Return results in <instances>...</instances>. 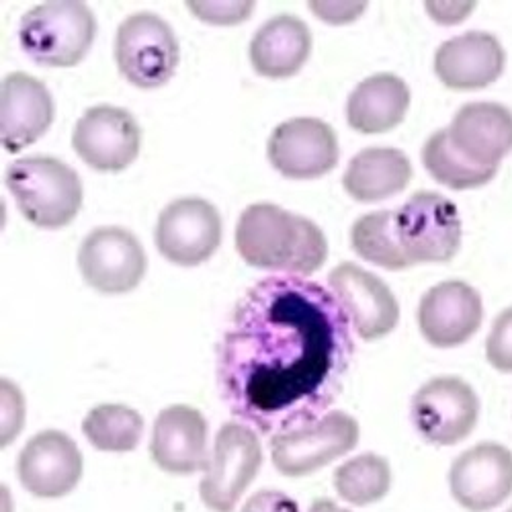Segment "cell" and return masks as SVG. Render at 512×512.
Instances as JSON below:
<instances>
[{"instance_id":"1","label":"cell","mask_w":512,"mask_h":512,"mask_svg":"<svg viewBox=\"0 0 512 512\" xmlns=\"http://www.w3.org/2000/svg\"><path fill=\"white\" fill-rule=\"evenodd\" d=\"M353 326L336 295L302 277H267L234 308L218 349L226 406L263 435L316 422L345 390Z\"/></svg>"},{"instance_id":"2","label":"cell","mask_w":512,"mask_h":512,"mask_svg":"<svg viewBox=\"0 0 512 512\" xmlns=\"http://www.w3.org/2000/svg\"><path fill=\"white\" fill-rule=\"evenodd\" d=\"M236 248L250 267L291 277L316 273L328 256L326 236L312 220L273 203H254L242 211Z\"/></svg>"},{"instance_id":"3","label":"cell","mask_w":512,"mask_h":512,"mask_svg":"<svg viewBox=\"0 0 512 512\" xmlns=\"http://www.w3.org/2000/svg\"><path fill=\"white\" fill-rule=\"evenodd\" d=\"M7 187L19 211L37 228H64L82 207V183L76 170L58 158L29 156L9 164Z\"/></svg>"},{"instance_id":"4","label":"cell","mask_w":512,"mask_h":512,"mask_svg":"<svg viewBox=\"0 0 512 512\" xmlns=\"http://www.w3.org/2000/svg\"><path fill=\"white\" fill-rule=\"evenodd\" d=\"M97 33L93 11L84 3L60 0L27 11L19 25V44L39 66L72 68L87 58Z\"/></svg>"},{"instance_id":"5","label":"cell","mask_w":512,"mask_h":512,"mask_svg":"<svg viewBox=\"0 0 512 512\" xmlns=\"http://www.w3.org/2000/svg\"><path fill=\"white\" fill-rule=\"evenodd\" d=\"M113 56L123 78L138 89H160L175 76L181 60L179 39L162 17L136 13L115 33Z\"/></svg>"},{"instance_id":"6","label":"cell","mask_w":512,"mask_h":512,"mask_svg":"<svg viewBox=\"0 0 512 512\" xmlns=\"http://www.w3.org/2000/svg\"><path fill=\"white\" fill-rule=\"evenodd\" d=\"M263 465V447L248 424L226 422L218 431L205 476L201 502L211 512H232Z\"/></svg>"},{"instance_id":"7","label":"cell","mask_w":512,"mask_h":512,"mask_svg":"<svg viewBox=\"0 0 512 512\" xmlns=\"http://www.w3.org/2000/svg\"><path fill=\"white\" fill-rule=\"evenodd\" d=\"M359 422L347 412H328L300 429L271 439V461L279 474L304 478L347 455L359 443Z\"/></svg>"},{"instance_id":"8","label":"cell","mask_w":512,"mask_h":512,"mask_svg":"<svg viewBox=\"0 0 512 512\" xmlns=\"http://www.w3.org/2000/svg\"><path fill=\"white\" fill-rule=\"evenodd\" d=\"M396 232L412 265L447 263L461 248L463 224L447 197L420 191L396 211Z\"/></svg>"},{"instance_id":"9","label":"cell","mask_w":512,"mask_h":512,"mask_svg":"<svg viewBox=\"0 0 512 512\" xmlns=\"http://www.w3.org/2000/svg\"><path fill=\"white\" fill-rule=\"evenodd\" d=\"M410 414L426 443L453 447L474 433L480 420V398L461 377L443 375L426 381L414 394Z\"/></svg>"},{"instance_id":"10","label":"cell","mask_w":512,"mask_h":512,"mask_svg":"<svg viewBox=\"0 0 512 512\" xmlns=\"http://www.w3.org/2000/svg\"><path fill=\"white\" fill-rule=\"evenodd\" d=\"M220 242L222 218L209 201L183 197L160 211L156 248L168 263L197 267L216 254Z\"/></svg>"},{"instance_id":"11","label":"cell","mask_w":512,"mask_h":512,"mask_svg":"<svg viewBox=\"0 0 512 512\" xmlns=\"http://www.w3.org/2000/svg\"><path fill=\"white\" fill-rule=\"evenodd\" d=\"M146 252L140 240L125 228L93 230L78 250V269L93 289L119 295L134 291L146 275Z\"/></svg>"},{"instance_id":"12","label":"cell","mask_w":512,"mask_h":512,"mask_svg":"<svg viewBox=\"0 0 512 512\" xmlns=\"http://www.w3.org/2000/svg\"><path fill=\"white\" fill-rule=\"evenodd\" d=\"M142 144L136 117L121 107L99 105L84 113L72 136L78 158L99 173H121L130 168Z\"/></svg>"},{"instance_id":"13","label":"cell","mask_w":512,"mask_h":512,"mask_svg":"<svg viewBox=\"0 0 512 512\" xmlns=\"http://www.w3.org/2000/svg\"><path fill=\"white\" fill-rule=\"evenodd\" d=\"M267 156L279 175L295 181H310L328 175L338 164V140L322 119L295 117L277 125Z\"/></svg>"},{"instance_id":"14","label":"cell","mask_w":512,"mask_h":512,"mask_svg":"<svg viewBox=\"0 0 512 512\" xmlns=\"http://www.w3.org/2000/svg\"><path fill=\"white\" fill-rule=\"evenodd\" d=\"M453 500L469 512H488L512 496V451L484 441L463 451L449 469Z\"/></svg>"},{"instance_id":"15","label":"cell","mask_w":512,"mask_h":512,"mask_svg":"<svg viewBox=\"0 0 512 512\" xmlns=\"http://www.w3.org/2000/svg\"><path fill=\"white\" fill-rule=\"evenodd\" d=\"M328 285L363 340L371 343L396 330L400 322L398 300L377 275L355 263H340L330 271Z\"/></svg>"},{"instance_id":"16","label":"cell","mask_w":512,"mask_h":512,"mask_svg":"<svg viewBox=\"0 0 512 512\" xmlns=\"http://www.w3.org/2000/svg\"><path fill=\"white\" fill-rule=\"evenodd\" d=\"M482 320V295L463 281L437 283L418 304L420 334L437 349L465 345L480 330Z\"/></svg>"},{"instance_id":"17","label":"cell","mask_w":512,"mask_h":512,"mask_svg":"<svg viewBox=\"0 0 512 512\" xmlns=\"http://www.w3.org/2000/svg\"><path fill=\"white\" fill-rule=\"evenodd\" d=\"M84 472L82 453L62 431H41L27 441L17 459L21 486L37 498H64Z\"/></svg>"},{"instance_id":"18","label":"cell","mask_w":512,"mask_h":512,"mask_svg":"<svg viewBox=\"0 0 512 512\" xmlns=\"http://www.w3.org/2000/svg\"><path fill=\"white\" fill-rule=\"evenodd\" d=\"M56 105L41 80L13 72L0 91V142L11 154L25 150L44 136L54 123Z\"/></svg>"},{"instance_id":"19","label":"cell","mask_w":512,"mask_h":512,"mask_svg":"<svg viewBox=\"0 0 512 512\" xmlns=\"http://www.w3.org/2000/svg\"><path fill=\"white\" fill-rule=\"evenodd\" d=\"M150 457L166 474L189 476L205 472L209 453L203 414L185 404L164 408L154 420Z\"/></svg>"},{"instance_id":"20","label":"cell","mask_w":512,"mask_h":512,"mask_svg":"<svg viewBox=\"0 0 512 512\" xmlns=\"http://www.w3.org/2000/svg\"><path fill=\"white\" fill-rule=\"evenodd\" d=\"M506 64L500 41L486 31L447 39L435 54V72L451 91H480L496 82Z\"/></svg>"},{"instance_id":"21","label":"cell","mask_w":512,"mask_h":512,"mask_svg":"<svg viewBox=\"0 0 512 512\" xmlns=\"http://www.w3.org/2000/svg\"><path fill=\"white\" fill-rule=\"evenodd\" d=\"M459 154L482 168L498 170L512 152V111L498 103H467L447 127Z\"/></svg>"},{"instance_id":"22","label":"cell","mask_w":512,"mask_h":512,"mask_svg":"<svg viewBox=\"0 0 512 512\" xmlns=\"http://www.w3.org/2000/svg\"><path fill=\"white\" fill-rule=\"evenodd\" d=\"M312 52L308 25L293 15H277L254 33L250 64L265 78H289L304 68Z\"/></svg>"},{"instance_id":"23","label":"cell","mask_w":512,"mask_h":512,"mask_svg":"<svg viewBox=\"0 0 512 512\" xmlns=\"http://www.w3.org/2000/svg\"><path fill=\"white\" fill-rule=\"evenodd\" d=\"M410 107L408 84L396 74H375L359 82L347 101V123L365 136L398 127Z\"/></svg>"},{"instance_id":"24","label":"cell","mask_w":512,"mask_h":512,"mask_svg":"<svg viewBox=\"0 0 512 512\" xmlns=\"http://www.w3.org/2000/svg\"><path fill=\"white\" fill-rule=\"evenodd\" d=\"M410 179L412 164L402 150L367 148L351 158L343 187L359 203H377L402 193Z\"/></svg>"},{"instance_id":"25","label":"cell","mask_w":512,"mask_h":512,"mask_svg":"<svg viewBox=\"0 0 512 512\" xmlns=\"http://www.w3.org/2000/svg\"><path fill=\"white\" fill-rule=\"evenodd\" d=\"M351 244L357 256L371 265L388 271L414 267L398 240L396 211H373L359 218L351 230Z\"/></svg>"},{"instance_id":"26","label":"cell","mask_w":512,"mask_h":512,"mask_svg":"<svg viewBox=\"0 0 512 512\" xmlns=\"http://www.w3.org/2000/svg\"><path fill=\"white\" fill-rule=\"evenodd\" d=\"M422 164L437 183L453 191H469L488 185L498 170L482 168L455 150L447 130L435 132L422 146Z\"/></svg>"},{"instance_id":"27","label":"cell","mask_w":512,"mask_h":512,"mask_svg":"<svg viewBox=\"0 0 512 512\" xmlns=\"http://www.w3.org/2000/svg\"><path fill=\"white\" fill-rule=\"evenodd\" d=\"M144 418L138 410L123 404L95 406L82 420V435L105 453H130L140 445Z\"/></svg>"},{"instance_id":"28","label":"cell","mask_w":512,"mask_h":512,"mask_svg":"<svg viewBox=\"0 0 512 512\" xmlns=\"http://www.w3.org/2000/svg\"><path fill=\"white\" fill-rule=\"evenodd\" d=\"M334 490L353 506H369L388 496L392 488V467L386 457L363 453L338 465L334 472Z\"/></svg>"},{"instance_id":"29","label":"cell","mask_w":512,"mask_h":512,"mask_svg":"<svg viewBox=\"0 0 512 512\" xmlns=\"http://www.w3.org/2000/svg\"><path fill=\"white\" fill-rule=\"evenodd\" d=\"M486 359L500 373H512V308H506L492 322L486 338Z\"/></svg>"},{"instance_id":"30","label":"cell","mask_w":512,"mask_h":512,"mask_svg":"<svg viewBox=\"0 0 512 512\" xmlns=\"http://www.w3.org/2000/svg\"><path fill=\"white\" fill-rule=\"evenodd\" d=\"M187 7L199 21L222 27L240 25L254 11V3H250V0H242V3H195V0H191Z\"/></svg>"},{"instance_id":"31","label":"cell","mask_w":512,"mask_h":512,"mask_svg":"<svg viewBox=\"0 0 512 512\" xmlns=\"http://www.w3.org/2000/svg\"><path fill=\"white\" fill-rule=\"evenodd\" d=\"M23 424H25L23 396L9 379H3V439H0V445L7 447L19 435Z\"/></svg>"},{"instance_id":"32","label":"cell","mask_w":512,"mask_h":512,"mask_svg":"<svg viewBox=\"0 0 512 512\" xmlns=\"http://www.w3.org/2000/svg\"><path fill=\"white\" fill-rule=\"evenodd\" d=\"M240 512H300V506L281 490H261L244 502Z\"/></svg>"},{"instance_id":"33","label":"cell","mask_w":512,"mask_h":512,"mask_svg":"<svg viewBox=\"0 0 512 512\" xmlns=\"http://www.w3.org/2000/svg\"><path fill=\"white\" fill-rule=\"evenodd\" d=\"M367 9V3H310V11L328 25H349Z\"/></svg>"},{"instance_id":"34","label":"cell","mask_w":512,"mask_h":512,"mask_svg":"<svg viewBox=\"0 0 512 512\" xmlns=\"http://www.w3.org/2000/svg\"><path fill=\"white\" fill-rule=\"evenodd\" d=\"M476 3H426L429 13L439 25H457L474 11Z\"/></svg>"},{"instance_id":"35","label":"cell","mask_w":512,"mask_h":512,"mask_svg":"<svg viewBox=\"0 0 512 512\" xmlns=\"http://www.w3.org/2000/svg\"><path fill=\"white\" fill-rule=\"evenodd\" d=\"M308 512H349V510L343 508V506H338V504L332 502V500L322 498V500H316V502L310 506Z\"/></svg>"},{"instance_id":"36","label":"cell","mask_w":512,"mask_h":512,"mask_svg":"<svg viewBox=\"0 0 512 512\" xmlns=\"http://www.w3.org/2000/svg\"><path fill=\"white\" fill-rule=\"evenodd\" d=\"M506 512H512V506H510V508H508V510H506Z\"/></svg>"}]
</instances>
